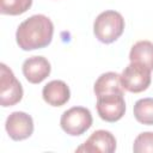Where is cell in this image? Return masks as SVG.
<instances>
[{"label":"cell","instance_id":"cell-5","mask_svg":"<svg viewBox=\"0 0 153 153\" xmlns=\"http://www.w3.org/2000/svg\"><path fill=\"white\" fill-rule=\"evenodd\" d=\"M23 98L22 84L17 80L13 72L5 65H0V104L4 108L13 106Z\"/></svg>","mask_w":153,"mask_h":153},{"label":"cell","instance_id":"cell-8","mask_svg":"<svg viewBox=\"0 0 153 153\" xmlns=\"http://www.w3.org/2000/svg\"><path fill=\"white\" fill-rule=\"evenodd\" d=\"M116 149V139L108 130H96L91 136L79 146L75 152H87V153H112Z\"/></svg>","mask_w":153,"mask_h":153},{"label":"cell","instance_id":"cell-13","mask_svg":"<svg viewBox=\"0 0 153 153\" xmlns=\"http://www.w3.org/2000/svg\"><path fill=\"white\" fill-rule=\"evenodd\" d=\"M134 117L142 124L153 126V98L139 99L134 105Z\"/></svg>","mask_w":153,"mask_h":153},{"label":"cell","instance_id":"cell-4","mask_svg":"<svg viewBox=\"0 0 153 153\" xmlns=\"http://www.w3.org/2000/svg\"><path fill=\"white\" fill-rule=\"evenodd\" d=\"M122 87L131 93H140L151 85V69L143 65L130 62L121 74Z\"/></svg>","mask_w":153,"mask_h":153},{"label":"cell","instance_id":"cell-3","mask_svg":"<svg viewBox=\"0 0 153 153\" xmlns=\"http://www.w3.org/2000/svg\"><path fill=\"white\" fill-rule=\"evenodd\" d=\"M91 111L84 106H73L66 110L61 118L60 126L65 133L72 136H79L84 134L92 126Z\"/></svg>","mask_w":153,"mask_h":153},{"label":"cell","instance_id":"cell-14","mask_svg":"<svg viewBox=\"0 0 153 153\" xmlns=\"http://www.w3.org/2000/svg\"><path fill=\"white\" fill-rule=\"evenodd\" d=\"M32 5V0H0V13L7 16H19L26 12Z\"/></svg>","mask_w":153,"mask_h":153},{"label":"cell","instance_id":"cell-2","mask_svg":"<svg viewBox=\"0 0 153 153\" xmlns=\"http://www.w3.org/2000/svg\"><path fill=\"white\" fill-rule=\"evenodd\" d=\"M124 19L117 11H104L102 12L93 23V33L96 38L105 44L115 42L123 33Z\"/></svg>","mask_w":153,"mask_h":153},{"label":"cell","instance_id":"cell-1","mask_svg":"<svg viewBox=\"0 0 153 153\" xmlns=\"http://www.w3.org/2000/svg\"><path fill=\"white\" fill-rule=\"evenodd\" d=\"M53 35V22L44 14H35L19 24L16 32V41L20 49L29 51L49 45Z\"/></svg>","mask_w":153,"mask_h":153},{"label":"cell","instance_id":"cell-7","mask_svg":"<svg viewBox=\"0 0 153 153\" xmlns=\"http://www.w3.org/2000/svg\"><path fill=\"white\" fill-rule=\"evenodd\" d=\"M8 136L14 141H22L30 137L33 133V121L30 115L23 111L10 114L5 123Z\"/></svg>","mask_w":153,"mask_h":153},{"label":"cell","instance_id":"cell-10","mask_svg":"<svg viewBox=\"0 0 153 153\" xmlns=\"http://www.w3.org/2000/svg\"><path fill=\"white\" fill-rule=\"evenodd\" d=\"M42 97L51 106H62L71 98V91L62 80H51L42 90Z\"/></svg>","mask_w":153,"mask_h":153},{"label":"cell","instance_id":"cell-12","mask_svg":"<svg viewBox=\"0 0 153 153\" xmlns=\"http://www.w3.org/2000/svg\"><path fill=\"white\" fill-rule=\"evenodd\" d=\"M129 60L153 71V43L149 41L136 42L130 49Z\"/></svg>","mask_w":153,"mask_h":153},{"label":"cell","instance_id":"cell-6","mask_svg":"<svg viewBox=\"0 0 153 153\" xmlns=\"http://www.w3.org/2000/svg\"><path fill=\"white\" fill-rule=\"evenodd\" d=\"M124 93H110L97 97V112L103 121L116 122L126 112Z\"/></svg>","mask_w":153,"mask_h":153},{"label":"cell","instance_id":"cell-15","mask_svg":"<svg viewBox=\"0 0 153 153\" xmlns=\"http://www.w3.org/2000/svg\"><path fill=\"white\" fill-rule=\"evenodd\" d=\"M135 153H153V131H145L136 136L133 145Z\"/></svg>","mask_w":153,"mask_h":153},{"label":"cell","instance_id":"cell-9","mask_svg":"<svg viewBox=\"0 0 153 153\" xmlns=\"http://www.w3.org/2000/svg\"><path fill=\"white\" fill-rule=\"evenodd\" d=\"M23 74L31 84H39L50 74L51 67L49 61L43 56H31L23 63Z\"/></svg>","mask_w":153,"mask_h":153},{"label":"cell","instance_id":"cell-11","mask_svg":"<svg viewBox=\"0 0 153 153\" xmlns=\"http://www.w3.org/2000/svg\"><path fill=\"white\" fill-rule=\"evenodd\" d=\"M123 87L121 82V75L115 72L103 73L94 82L93 91L96 97L110 94V93H123Z\"/></svg>","mask_w":153,"mask_h":153}]
</instances>
